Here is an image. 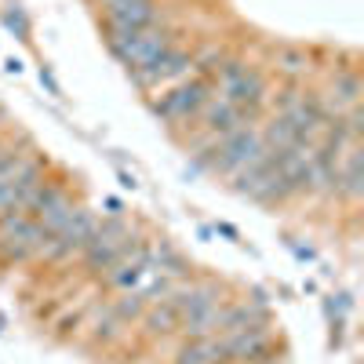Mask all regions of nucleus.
Listing matches in <instances>:
<instances>
[{"label":"nucleus","mask_w":364,"mask_h":364,"mask_svg":"<svg viewBox=\"0 0 364 364\" xmlns=\"http://www.w3.org/2000/svg\"><path fill=\"white\" fill-rule=\"evenodd\" d=\"M331 102H336V113H343V109H357V95H360V80L353 77V73H346V77H339L336 80V87H331Z\"/></svg>","instance_id":"obj_12"},{"label":"nucleus","mask_w":364,"mask_h":364,"mask_svg":"<svg viewBox=\"0 0 364 364\" xmlns=\"http://www.w3.org/2000/svg\"><path fill=\"white\" fill-rule=\"evenodd\" d=\"M190 70H193V58L186 55V51H168V55H161L157 63H149V66H139V70H132V77H135V84H142V87H161V84H182L190 77Z\"/></svg>","instance_id":"obj_5"},{"label":"nucleus","mask_w":364,"mask_h":364,"mask_svg":"<svg viewBox=\"0 0 364 364\" xmlns=\"http://www.w3.org/2000/svg\"><path fill=\"white\" fill-rule=\"evenodd\" d=\"M219 360H223V343L211 339V336L193 339L186 350L178 353V364H219Z\"/></svg>","instance_id":"obj_11"},{"label":"nucleus","mask_w":364,"mask_h":364,"mask_svg":"<svg viewBox=\"0 0 364 364\" xmlns=\"http://www.w3.org/2000/svg\"><path fill=\"white\" fill-rule=\"evenodd\" d=\"M106 4H109V0H106Z\"/></svg>","instance_id":"obj_15"},{"label":"nucleus","mask_w":364,"mask_h":364,"mask_svg":"<svg viewBox=\"0 0 364 364\" xmlns=\"http://www.w3.org/2000/svg\"><path fill=\"white\" fill-rule=\"evenodd\" d=\"M109 51L124 63L128 70L157 63L161 55L171 51V37L164 29L149 26V29H109Z\"/></svg>","instance_id":"obj_1"},{"label":"nucleus","mask_w":364,"mask_h":364,"mask_svg":"<svg viewBox=\"0 0 364 364\" xmlns=\"http://www.w3.org/2000/svg\"><path fill=\"white\" fill-rule=\"evenodd\" d=\"M266 350H269V339L262 328H237V331H226L223 339V360H237V364H255L262 360Z\"/></svg>","instance_id":"obj_8"},{"label":"nucleus","mask_w":364,"mask_h":364,"mask_svg":"<svg viewBox=\"0 0 364 364\" xmlns=\"http://www.w3.org/2000/svg\"><path fill=\"white\" fill-rule=\"evenodd\" d=\"M219 91H223V99H230L237 109H255L262 102V77L245 70V66H237V63H223L219 66Z\"/></svg>","instance_id":"obj_4"},{"label":"nucleus","mask_w":364,"mask_h":364,"mask_svg":"<svg viewBox=\"0 0 364 364\" xmlns=\"http://www.w3.org/2000/svg\"><path fill=\"white\" fill-rule=\"evenodd\" d=\"M146 324H149V331H171V328L178 324V314H175V306H171L168 299H161V306L149 310Z\"/></svg>","instance_id":"obj_14"},{"label":"nucleus","mask_w":364,"mask_h":364,"mask_svg":"<svg viewBox=\"0 0 364 364\" xmlns=\"http://www.w3.org/2000/svg\"><path fill=\"white\" fill-rule=\"evenodd\" d=\"M273 63H277V70H281V73H288V77H299V73H306V70H310L306 51H299V48H281Z\"/></svg>","instance_id":"obj_13"},{"label":"nucleus","mask_w":364,"mask_h":364,"mask_svg":"<svg viewBox=\"0 0 364 364\" xmlns=\"http://www.w3.org/2000/svg\"><path fill=\"white\" fill-rule=\"evenodd\" d=\"M240 178V190H245L248 197H255V200H281V197H288V193H295L291 186H288V178L277 171V164H259V168H248V171H240L237 175Z\"/></svg>","instance_id":"obj_7"},{"label":"nucleus","mask_w":364,"mask_h":364,"mask_svg":"<svg viewBox=\"0 0 364 364\" xmlns=\"http://www.w3.org/2000/svg\"><path fill=\"white\" fill-rule=\"evenodd\" d=\"M109 29H149L157 22L154 0H109L106 4Z\"/></svg>","instance_id":"obj_9"},{"label":"nucleus","mask_w":364,"mask_h":364,"mask_svg":"<svg viewBox=\"0 0 364 364\" xmlns=\"http://www.w3.org/2000/svg\"><path fill=\"white\" fill-rule=\"evenodd\" d=\"M29 211H37V223L44 226V233H58L73 215H77V208L70 204V197L66 193H58V190H44L41 186V193L33 197V208Z\"/></svg>","instance_id":"obj_10"},{"label":"nucleus","mask_w":364,"mask_h":364,"mask_svg":"<svg viewBox=\"0 0 364 364\" xmlns=\"http://www.w3.org/2000/svg\"><path fill=\"white\" fill-rule=\"evenodd\" d=\"M132 233H128V226L124 223H106V226H99L95 223V230H91V237L84 240V259H87V266H113L124 252H132V240H128Z\"/></svg>","instance_id":"obj_3"},{"label":"nucleus","mask_w":364,"mask_h":364,"mask_svg":"<svg viewBox=\"0 0 364 364\" xmlns=\"http://www.w3.org/2000/svg\"><path fill=\"white\" fill-rule=\"evenodd\" d=\"M44 226L37 219L22 215V211H8L0 215V252L8 259H26V255H37L44 245Z\"/></svg>","instance_id":"obj_2"},{"label":"nucleus","mask_w":364,"mask_h":364,"mask_svg":"<svg viewBox=\"0 0 364 364\" xmlns=\"http://www.w3.org/2000/svg\"><path fill=\"white\" fill-rule=\"evenodd\" d=\"M204 99H208V84L204 80H182L157 102V113L164 120H190L204 106Z\"/></svg>","instance_id":"obj_6"}]
</instances>
